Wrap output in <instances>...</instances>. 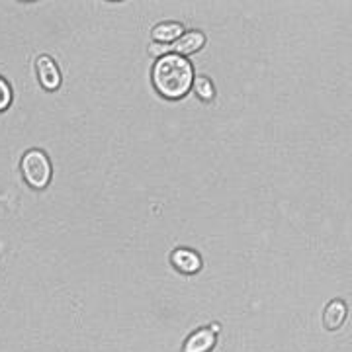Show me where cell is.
<instances>
[{
  "label": "cell",
  "instance_id": "cell-6",
  "mask_svg": "<svg viewBox=\"0 0 352 352\" xmlns=\"http://www.w3.org/2000/svg\"><path fill=\"white\" fill-rule=\"evenodd\" d=\"M215 339H217V333H214L212 327H201L184 340L182 352H212L215 346Z\"/></svg>",
  "mask_w": 352,
  "mask_h": 352
},
{
  "label": "cell",
  "instance_id": "cell-4",
  "mask_svg": "<svg viewBox=\"0 0 352 352\" xmlns=\"http://www.w3.org/2000/svg\"><path fill=\"white\" fill-rule=\"evenodd\" d=\"M36 69H38V80L41 87L45 88L47 92L59 90L61 82H63V76H61V71H59V67H57L53 57L39 55L36 59Z\"/></svg>",
  "mask_w": 352,
  "mask_h": 352
},
{
  "label": "cell",
  "instance_id": "cell-8",
  "mask_svg": "<svg viewBox=\"0 0 352 352\" xmlns=\"http://www.w3.org/2000/svg\"><path fill=\"white\" fill-rule=\"evenodd\" d=\"M184 34V25L180 22H161L151 30V39L157 45H170Z\"/></svg>",
  "mask_w": 352,
  "mask_h": 352
},
{
  "label": "cell",
  "instance_id": "cell-3",
  "mask_svg": "<svg viewBox=\"0 0 352 352\" xmlns=\"http://www.w3.org/2000/svg\"><path fill=\"white\" fill-rule=\"evenodd\" d=\"M170 264L176 272L184 274V276H194L201 270V256L200 252L188 249V247H178L170 252Z\"/></svg>",
  "mask_w": 352,
  "mask_h": 352
},
{
  "label": "cell",
  "instance_id": "cell-10",
  "mask_svg": "<svg viewBox=\"0 0 352 352\" xmlns=\"http://www.w3.org/2000/svg\"><path fill=\"white\" fill-rule=\"evenodd\" d=\"M12 102V88L0 76V112H4Z\"/></svg>",
  "mask_w": 352,
  "mask_h": 352
},
{
  "label": "cell",
  "instance_id": "cell-1",
  "mask_svg": "<svg viewBox=\"0 0 352 352\" xmlns=\"http://www.w3.org/2000/svg\"><path fill=\"white\" fill-rule=\"evenodd\" d=\"M194 67L186 57L176 53L161 55L151 69V80L155 90L166 100H180L192 90Z\"/></svg>",
  "mask_w": 352,
  "mask_h": 352
},
{
  "label": "cell",
  "instance_id": "cell-2",
  "mask_svg": "<svg viewBox=\"0 0 352 352\" xmlns=\"http://www.w3.org/2000/svg\"><path fill=\"white\" fill-rule=\"evenodd\" d=\"M22 176L25 184L34 190H45L50 186L51 176H53V166H51L47 153L41 149H30L22 157Z\"/></svg>",
  "mask_w": 352,
  "mask_h": 352
},
{
  "label": "cell",
  "instance_id": "cell-7",
  "mask_svg": "<svg viewBox=\"0 0 352 352\" xmlns=\"http://www.w3.org/2000/svg\"><path fill=\"white\" fill-rule=\"evenodd\" d=\"M349 315V307L342 300H331L323 309V327L327 331H337L344 325Z\"/></svg>",
  "mask_w": 352,
  "mask_h": 352
},
{
  "label": "cell",
  "instance_id": "cell-5",
  "mask_svg": "<svg viewBox=\"0 0 352 352\" xmlns=\"http://www.w3.org/2000/svg\"><path fill=\"white\" fill-rule=\"evenodd\" d=\"M206 45V36L200 30H190V32H184L180 38L176 39L175 43L170 45H164V50H170V53H176L180 57H186V55H192V53H198Z\"/></svg>",
  "mask_w": 352,
  "mask_h": 352
},
{
  "label": "cell",
  "instance_id": "cell-9",
  "mask_svg": "<svg viewBox=\"0 0 352 352\" xmlns=\"http://www.w3.org/2000/svg\"><path fill=\"white\" fill-rule=\"evenodd\" d=\"M192 90L196 92V96H198L201 102L214 100L215 87L214 82H212V78H208V76H194Z\"/></svg>",
  "mask_w": 352,
  "mask_h": 352
}]
</instances>
